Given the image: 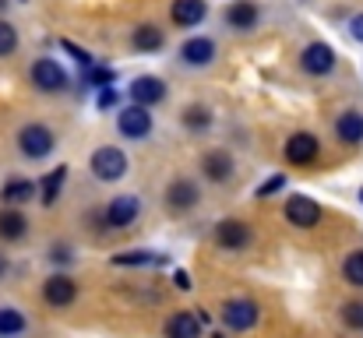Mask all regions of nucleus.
Instances as JSON below:
<instances>
[{"instance_id": "f257e3e1", "label": "nucleus", "mask_w": 363, "mask_h": 338, "mask_svg": "<svg viewBox=\"0 0 363 338\" xmlns=\"http://www.w3.org/2000/svg\"><path fill=\"white\" fill-rule=\"evenodd\" d=\"M127 152L121 148H113V145H106V148H96L92 152V159H89V169H92V176L96 180H103V184H117L123 173H127Z\"/></svg>"}, {"instance_id": "f03ea898", "label": "nucleus", "mask_w": 363, "mask_h": 338, "mask_svg": "<svg viewBox=\"0 0 363 338\" xmlns=\"http://www.w3.org/2000/svg\"><path fill=\"white\" fill-rule=\"evenodd\" d=\"M28 78H32V85L39 89V92H46V96H53V92H64L67 85H71V74L53 60V57H39L35 64H32V71H28Z\"/></svg>"}, {"instance_id": "7ed1b4c3", "label": "nucleus", "mask_w": 363, "mask_h": 338, "mask_svg": "<svg viewBox=\"0 0 363 338\" xmlns=\"http://www.w3.org/2000/svg\"><path fill=\"white\" fill-rule=\"evenodd\" d=\"M18 148H21V155L25 159H46L53 148H57V137H53V130L50 127H43V123H25L21 130H18Z\"/></svg>"}, {"instance_id": "20e7f679", "label": "nucleus", "mask_w": 363, "mask_h": 338, "mask_svg": "<svg viewBox=\"0 0 363 338\" xmlns=\"http://www.w3.org/2000/svg\"><path fill=\"white\" fill-rule=\"evenodd\" d=\"M117 130H121L127 141H141V137H148L152 134V113L145 110V106H121L117 113Z\"/></svg>"}, {"instance_id": "39448f33", "label": "nucleus", "mask_w": 363, "mask_h": 338, "mask_svg": "<svg viewBox=\"0 0 363 338\" xmlns=\"http://www.w3.org/2000/svg\"><path fill=\"white\" fill-rule=\"evenodd\" d=\"M257 321H261V307L254 300H230L223 307V325L230 332H250Z\"/></svg>"}, {"instance_id": "423d86ee", "label": "nucleus", "mask_w": 363, "mask_h": 338, "mask_svg": "<svg viewBox=\"0 0 363 338\" xmlns=\"http://www.w3.org/2000/svg\"><path fill=\"white\" fill-rule=\"evenodd\" d=\"M286 219L296 229H314L321 222V205L307 194H293V198H286Z\"/></svg>"}, {"instance_id": "0eeeda50", "label": "nucleus", "mask_w": 363, "mask_h": 338, "mask_svg": "<svg viewBox=\"0 0 363 338\" xmlns=\"http://www.w3.org/2000/svg\"><path fill=\"white\" fill-rule=\"evenodd\" d=\"M300 67H303L307 74H314V78H325V74L335 71V50H332L328 43H311V46H303V53H300Z\"/></svg>"}, {"instance_id": "6e6552de", "label": "nucleus", "mask_w": 363, "mask_h": 338, "mask_svg": "<svg viewBox=\"0 0 363 338\" xmlns=\"http://www.w3.org/2000/svg\"><path fill=\"white\" fill-rule=\"evenodd\" d=\"M127 92H130L134 106H145V110H152L155 103L166 99V85H162V78H155V74H141V78H134Z\"/></svg>"}, {"instance_id": "1a4fd4ad", "label": "nucleus", "mask_w": 363, "mask_h": 338, "mask_svg": "<svg viewBox=\"0 0 363 338\" xmlns=\"http://www.w3.org/2000/svg\"><path fill=\"white\" fill-rule=\"evenodd\" d=\"M74 296H78V286H74L71 275H50V278L43 282V300H46L50 307H57V310L71 307Z\"/></svg>"}, {"instance_id": "9d476101", "label": "nucleus", "mask_w": 363, "mask_h": 338, "mask_svg": "<svg viewBox=\"0 0 363 338\" xmlns=\"http://www.w3.org/2000/svg\"><path fill=\"white\" fill-rule=\"evenodd\" d=\"M141 205H138V194H117L110 205H106V225L110 229H127V225L138 219Z\"/></svg>"}, {"instance_id": "9b49d317", "label": "nucleus", "mask_w": 363, "mask_h": 338, "mask_svg": "<svg viewBox=\"0 0 363 338\" xmlns=\"http://www.w3.org/2000/svg\"><path fill=\"white\" fill-rule=\"evenodd\" d=\"M180 60H184L187 67H208V64L216 60V39H208V35L187 39V43L180 46Z\"/></svg>"}, {"instance_id": "f8f14e48", "label": "nucleus", "mask_w": 363, "mask_h": 338, "mask_svg": "<svg viewBox=\"0 0 363 338\" xmlns=\"http://www.w3.org/2000/svg\"><path fill=\"white\" fill-rule=\"evenodd\" d=\"M318 152H321V145H318V137L307 134V130H300V134H293V137L286 141V159H289L293 166H307V162H314Z\"/></svg>"}, {"instance_id": "ddd939ff", "label": "nucleus", "mask_w": 363, "mask_h": 338, "mask_svg": "<svg viewBox=\"0 0 363 338\" xmlns=\"http://www.w3.org/2000/svg\"><path fill=\"white\" fill-rule=\"evenodd\" d=\"M233 169H237V162H233L230 152H208V155L201 159V173H205V180H212V184H226V180L233 176Z\"/></svg>"}, {"instance_id": "4468645a", "label": "nucleus", "mask_w": 363, "mask_h": 338, "mask_svg": "<svg viewBox=\"0 0 363 338\" xmlns=\"http://www.w3.org/2000/svg\"><path fill=\"white\" fill-rule=\"evenodd\" d=\"M198 184L194 180H173L169 187H166V205L173 208V212H187V208H194L198 205Z\"/></svg>"}, {"instance_id": "2eb2a0df", "label": "nucleus", "mask_w": 363, "mask_h": 338, "mask_svg": "<svg viewBox=\"0 0 363 338\" xmlns=\"http://www.w3.org/2000/svg\"><path fill=\"white\" fill-rule=\"evenodd\" d=\"M205 14H208V4H205V0H173V7H169V18H173L180 28L201 25Z\"/></svg>"}, {"instance_id": "dca6fc26", "label": "nucleus", "mask_w": 363, "mask_h": 338, "mask_svg": "<svg viewBox=\"0 0 363 338\" xmlns=\"http://www.w3.org/2000/svg\"><path fill=\"white\" fill-rule=\"evenodd\" d=\"M216 240H219V247H226V250H243V247L250 243V229H247V222H240V219H223V222L216 225Z\"/></svg>"}, {"instance_id": "f3484780", "label": "nucleus", "mask_w": 363, "mask_h": 338, "mask_svg": "<svg viewBox=\"0 0 363 338\" xmlns=\"http://www.w3.org/2000/svg\"><path fill=\"white\" fill-rule=\"evenodd\" d=\"M166 261H169V257L159 254V250H123V254H113V257H110L113 268H159V264H166Z\"/></svg>"}, {"instance_id": "a211bd4d", "label": "nucleus", "mask_w": 363, "mask_h": 338, "mask_svg": "<svg viewBox=\"0 0 363 338\" xmlns=\"http://www.w3.org/2000/svg\"><path fill=\"white\" fill-rule=\"evenodd\" d=\"M335 137L342 145H360L363 141V113L346 110L339 120H335Z\"/></svg>"}, {"instance_id": "6ab92c4d", "label": "nucleus", "mask_w": 363, "mask_h": 338, "mask_svg": "<svg viewBox=\"0 0 363 338\" xmlns=\"http://www.w3.org/2000/svg\"><path fill=\"white\" fill-rule=\"evenodd\" d=\"M166 338H201V321H198V314H187V310L173 314V317L166 321Z\"/></svg>"}, {"instance_id": "aec40b11", "label": "nucleus", "mask_w": 363, "mask_h": 338, "mask_svg": "<svg viewBox=\"0 0 363 338\" xmlns=\"http://www.w3.org/2000/svg\"><path fill=\"white\" fill-rule=\"evenodd\" d=\"M130 43H134V50L138 53H155V50H162V43H166V35H162V28L159 25H138L134 28V35H130Z\"/></svg>"}, {"instance_id": "412c9836", "label": "nucleus", "mask_w": 363, "mask_h": 338, "mask_svg": "<svg viewBox=\"0 0 363 338\" xmlns=\"http://www.w3.org/2000/svg\"><path fill=\"white\" fill-rule=\"evenodd\" d=\"M4 205H25V201H35L39 198V184L32 180H7L4 191H0Z\"/></svg>"}, {"instance_id": "4be33fe9", "label": "nucleus", "mask_w": 363, "mask_h": 338, "mask_svg": "<svg viewBox=\"0 0 363 338\" xmlns=\"http://www.w3.org/2000/svg\"><path fill=\"white\" fill-rule=\"evenodd\" d=\"M226 25H230V28H237V32L254 28V25H257V4H250V0H237V4L226 11Z\"/></svg>"}, {"instance_id": "5701e85b", "label": "nucleus", "mask_w": 363, "mask_h": 338, "mask_svg": "<svg viewBox=\"0 0 363 338\" xmlns=\"http://www.w3.org/2000/svg\"><path fill=\"white\" fill-rule=\"evenodd\" d=\"M64 184H67V166H57L53 173L43 176V184H39V201H43V205H57Z\"/></svg>"}, {"instance_id": "b1692460", "label": "nucleus", "mask_w": 363, "mask_h": 338, "mask_svg": "<svg viewBox=\"0 0 363 338\" xmlns=\"http://www.w3.org/2000/svg\"><path fill=\"white\" fill-rule=\"evenodd\" d=\"M25 215L21 212H0V240H21L25 236Z\"/></svg>"}, {"instance_id": "393cba45", "label": "nucleus", "mask_w": 363, "mask_h": 338, "mask_svg": "<svg viewBox=\"0 0 363 338\" xmlns=\"http://www.w3.org/2000/svg\"><path fill=\"white\" fill-rule=\"evenodd\" d=\"M25 332V317L14 307H0V338H14Z\"/></svg>"}, {"instance_id": "a878e982", "label": "nucleus", "mask_w": 363, "mask_h": 338, "mask_svg": "<svg viewBox=\"0 0 363 338\" xmlns=\"http://www.w3.org/2000/svg\"><path fill=\"white\" fill-rule=\"evenodd\" d=\"M184 127L187 130H208L212 127V110L208 106H187L184 110Z\"/></svg>"}, {"instance_id": "bb28decb", "label": "nucleus", "mask_w": 363, "mask_h": 338, "mask_svg": "<svg viewBox=\"0 0 363 338\" xmlns=\"http://www.w3.org/2000/svg\"><path fill=\"white\" fill-rule=\"evenodd\" d=\"M342 275H346V282H350V286H360L363 289V250H353V254L346 257Z\"/></svg>"}, {"instance_id": "cd10ccee", "label": "nucleus", "mask_w": 363, "mask_h": 338, "mask_svg": "<svg viewBox=\"0 0 363 338\" xmlns=\"http://www.w3.org/2000/svg\"><path fill=\"white\" fill-rule=\"evenodd\" d=\"M14 50H18V28L7 18H0V57H11Z\"/></svg>"}, {"instance_id": "c85d7f7f", "label": "nucleus", "mask_w": 363, "mask_h": 338, "mask_svg": "<svg viewBox=\"0 0 363 338\" xmlns=\"http://www.w3.org/2000/svg\"><path fill=\"white\" fill-rule=\"evenodd\" d=\"M342 321H346L350 328L363 332V300H353V303H346V307H342Z\"/></svg>"}, {"instance_id": "c756f323", "label": "nucleus", "mask_w": 363, "mask_h": 338, "mask_svg": "<svg viewBox=\"0 0 363 338\" xmlns=\"http://www.w3.org/2000/svg\"><path fill=\"white\" fill-rule=\"evenodd\" d=\"M85 81H89L92 89H110V85H113V71H106V67H92V71L85 74Z\"/></svg>"}, {"instance_id": "7c9ffc66", "label": "nucleus", "mask_w": 363, "mask_h": 338, "mask_svg": "<svg viewBox=\"0 0 363 338\" xmlns=\"http://www.w3.org/2000/svg\"><path fill=\"white\" fill-rule=\"evenodd\" d=\"M60 46H64V50H67V53H71V57H74L82 67H96V64H92V53H85V50H82V46H74L71 39H60Z\"/></svg>"}, {"instance_id": "2f4dec72", "label": "nucleus", "mask_w": 363, "mask_h": 338, "mask_svg": "<svg viewBox=\"0 0 363 338\" xmlns=\"http://www.w3.org/2000/svg\"><path fill=\"white\" fill-rule=\"evenodd\" d=\"M286 187V176H272V180H264L261 187H257V198H268V194H275V191H282Z\"/></svg>"}, {"instance_id": "473e14b6", "label": "nucleus", "mask_w": 363, "mask_h": 338, "mask_svg": "<svg viewBox=\"0 0 363 338\" xmlns=\"http://www.w3.org/2000/svg\"><path fill=\"white\" fill-rule=\"evenodd\" d=\"M110 106H117V89L110 85V89H99V110H110Z\"/></svg>"}, {"instance_id": "72a5a7b5", "label": "nucleus", "mask_w": 363, "mask_h": 338, "mask_svg": "<svg viewBox=\"0 0 363 338\" xmlns=\"http://www.w3.org/2000/svg\"><path fill=\"white\" fill-rule=\"evenodd\" d=\"M173 286H177V289H180V293H187V289H191V286H194V282H191V275H187V271H184V268H177V271H173Z\"/></svg>"}, {"instance_id": "f704fd0d", "label": "nucleus", "mask_w": 363, "mask_h": 338, "mask_svg": "<svg viewBox=\"0 0 363 338\" xmlns=\"http://www.w3.org/2000/svg\"><path fill=\"white\" fill-rule=\"evenodd\" d=\"M350 35H353L357 43H363V11H360V14H353V18H350Z\"/></svg>"}, {"instance_id": "c9c22d12", "label": "nucleus", "mask_w": 363, "mask_h": 338, "mask_svg": "<svg viewBox=\"0 0 363 338\" xmlns=\"http://www.w3.org/2000/svg\"><path fill=\"white\" fill-rule=\"evenodd\" d=\"M53 261H57V264H60V261L67 264V261H71V250H67V247H53Z\"/></svg>"}, {"instance_id": "e433bc0d", "label": "nucleus", "mask_w": 363, "mask_h": 338, "mask_svg": "<svg viewBox=\"0 0 363 338\" xmlns=\"http://www.w3.org/2000/svg\"><path fill=\"white\" fill-rule=\"evenodd\" d=\"M4 271H7V261H4V257H0V275H4Z\"/></svg>"}, {"instance_id": "4c0bfd02", "label": "nucleus", "mask_w": 363, "mask_h": 338, "mask_svg": "<svg viewBox=\"0 0 363 338\" xmlns=\"http://www.w3.org/2000/svg\"><path fill=\"white\" fill-rule=\"evenodd\" d=\"M4 7H7V0H0V11H4Z\"/></svg>"}, {"instance_id": "58836bf2", "label": "nucleus", "mask_w": 363, "mask_h": 338, "mask_svg": "<svg viewBox=\"0 0 363 338\" xmlns=\"http://www.w3.org/2000/svg\"><path fill=\"white\" fill-rule=\"evenodd\" d=\"M360 205H363V187H360Z\"/></svg>"}, {"instance_id": "ea45409f", "label": "nucleus", "mask_w": 363, "mask_h": 338, "mask_svg": "<svg viewBox=\"0 0 363 338\" xmlns=\"http://www.w3.org/2000/svg\"><path fill=\"white\" fill-rule=\"evenodd\" d=\"M212 338H223V335H212Z\"/></svg>"}]
</instances>
